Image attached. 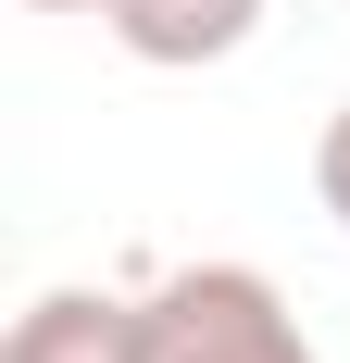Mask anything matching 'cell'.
Masks as SVG:
<instances>
[{"label":"cell","instance_id":"6da1fadb","mask_svg":"<svg viewBox=\"0 0 350 363\" xmlns=\"http://www.w3.org/2000/svg\"><path fill=\"white\" fill-rule=\"evenodd\" d=\"M138 363H325L276 276L250 263H175L138 289Z\"/></svg>","mask_w":350,"mask_h":363},{"label":"cell","instance_id":"7a4b0ae2","mask_svg":"<svg viewBox=\"0 0 350 363\" xmlns=\"http://www.w3.org/2000/svg\"><path fill=\"white\" fill-rule=\"evenodd\" d=\"M0 363H138V301L113 289H38L0 338Z\"/></svg>","mask_w":350,"mask_h":363},{"label":"cell","instance_id":"3957f363","mask_svg":"<svg viewBox=\"0 0 350 363\" xmlns=\"http://www.w3.org/2000/svg\"><path fill=\"white\" fill-rule=\"evenodd\" d=\"M101 26L138 50V63L188 75V63H225L250 26H263V0H101Z\"/></svg>","mask_w":350,"mask_h":363},{"label":"cell","instance_id":"277c9868","mask_svg":"<svg viewBox=\"0 0 350 363\" xmlns=\"http://www.w3.org/2000/svg\"><path fill=\"white\" fill-rule=\"evenodd\" d=\"M313 201L338 213V238H350V101L325 113V138H313Z\"/></svg>","mask_w":350,"mask_h":363},{"label":"cell","instance_id":"5b68a950","mask_svg":"<svg viewBox=\"0 0 350 363\" xmlns=\"http://www.w3.org/2000/svg\"><path fill=\"white\" fill-rule=\"evenodd\" d=\"M26 13H101V0H26Z\"/></svg>","mask_w":350,"mask_h":363}]
</instances>
